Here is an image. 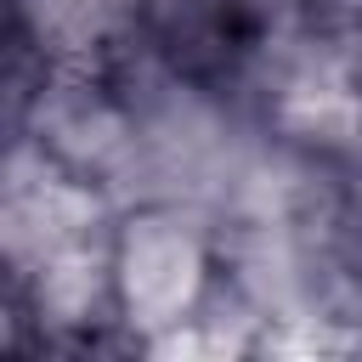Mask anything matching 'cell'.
Masks as SVG:
<instances>
[{"mask_svg":"<svg viewBox=\"0 0 362 362\" xmlns=\"http://www.w3.org/2000/svg\"><path fill=\"white\" fill-rule=\"evenodd\" d=\"M288 23L322 62L362 74V0H288Z\"/></svg>","mask_w":362,"mask_h":362,"instance_id":"obj_2","label":"cell"},{"mask_svg":"<svg viewBox=\"0 0 362 362\" xmlns=\"http://www.w3.org/2000/svg\"><path fill=\"white\" fill-rule=\"evenodd\" d=\"M221 283L215 243L164 204L130 209L102 249V300L113 328L141 345V334H164L175 322H198Z\"/></svg>","mask_w":362,"mask_h":362,"instance_id":"obj_1","label":"cell"}]
</instances>
